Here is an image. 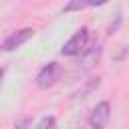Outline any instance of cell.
<instances>
[{"label": "cell", "instance_id": "obj_5", "mask_svg": "<svg viewBox=\"0 0 129 129\" xmlns=\"http://www.w3.org/2000/svg\"><path fill=\"white\" fill-rule=\"evenodd\" d=\"M99 54H101V46H99V44H95L91 50H85V52L81 54V60H79V64H83L85 69H91L93 64H97V60H99Z\"/></svg>", "mask_w": 129, "mask_h": 129}, {"label": "cell", "instance_id": "obj_1", "mask_svg": "<svg viewBox=\"0 0 129 129\" xmlns=\"http://www.w3.org/2000/svg\"><path fill=\"white\" fill-rule=\"evenodd\" d=\"M87 44H89V28L83 26V28H79V30L62 44L60 52H62L64 56H77V54H83V52L87 50Z\"/></svg>", "mask_w": 129, "mask_h": 129}, {"label": "cell", "instance_id": "obj_3", "mask_svg": "<svg viewBox=\"0 0 129 129\" xmlns=\"http://www.w3.org/2000/svg\"><path fill=\"white\" fill-rule=\"evenodd\" d=\"M109 119H111V105H109V101L97 103L93 107V111L89 113V125L93 129H105Z\"/></svg>", "mask_w": 129, "mask_h": 129}, {"label": "cell", "instance_id": "obj_9", "mask_svg": "<svg viewBox=\"0 0 129 129\" xmlns=\"http://www.w3.org/2000/svg\"><path fill=\"white\" fill-rule=\"evenodd\" d=\"M109 0H91V6H103V4H107Z\"/></svg>", "mask_w": 129, "mask_h": 129}, {"label": "cell", "instance_id": "obj_4", "mask_svg": "<svg viewBox=\"0 0 129 129\" xmlns=\"http://www.w3.org/2000/svg\"><path fill=\"white\" fill-rule=\"evenodd\" d=\"M32 36H34V30H32V28H20V30L8 34V36L2 40V50H4V52H10V50H14V48H20V46H22L24 42H28Z\"/></svg>", "mask_w": 129, "mask_h": 129}, {"label": "cell", "instance_id": "obj_8", "mask_svg": "<svg viewBox=\"0 0 129 129\" xmlns=\"http://www.w3.org/2000/svg\"><path fill=\"white\" fill-rule=\"evenodd\" d=\"M28 127H30V117H24L22 121H18L14 125V129H28Z\"/></svg>", "mask_w": 129, "mask_h": 129}, {"label": "cell", "instance_id": "obj_6", "mask_svg": "<svg viewBox=\"0 0 129 129\" xmlns=\"http://www.w3.org/2000/svg\"><path fill=\"white\" fill-rule=\"evenodd\" d=\"M87 6H91V0H71L62 10L64 12H79V10L87 8Z\"/></svg>", "mask_w": 129, "mask_h": 129}, {"label": "cell", "instance_id": "obj_2", "mask_svg": "<svg viewBox=\"0 0 129 129\" xmlns=\"http://www.w3.org/2000/svg\"><path fill=\"white\" fill-rule=\"evenodd\" d=\"M62 73H64L62 64H58V62H54V60L48 62V64H44V67L40 69V73L36 75V87H38V89H50V87H54V85L60 81Z\"/></svg>", "mask_w": 129, "mask_h": 129}, {"label": "cell", "instance_id": "obj_7", "mask_svg": "<svg viewBox=\"0 0 129 129\" xmlns=\"http://www.w3.org/2000/svg\"><path fill=\"white\" fill-rule=\"evenodd\" d=\"M36 129H56V119H54L52 115H46V117H42V119L38 121Z\"/></svg>", "mask_w": 129, "mask_h": 129}]
</instances>
